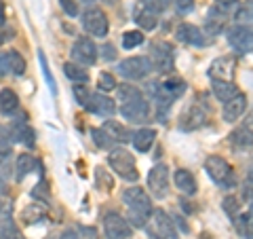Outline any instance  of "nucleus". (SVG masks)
<instances>
[{"label": "nucleus", "mask_w": 253, "mask_h": 239, "mask_svg": "<svg viewBox=\"0 0 253 239\" xmlns=\"http://www.w3.org/2000/svg\"><path fill=\"white\" fill-rule=\"evenodd\" d=\"M116 89H118V100L123 102L121 115L129 123H146L150 117V104L144 98V93L133 85H116Z\"/></svg>", "instance_id": "obj_1"}, {"label": "nucleus", "mask_w": 253, "mask_h": 239, "mask_svg": "<svg viewBox=\"0 0 253 239\" xmlns=\"http://www.w3.org/2000/svg\"><path fill=\"white\" fill-rule=\"evenodd\" d=\"M123 201L129 210V216L126 220L135 227H146L148 216L152 214V201H150V195L144 188L139 186H131L123 193Z\"/></svg>", "instance_id": "obj_2"}, {"label": "nucleus", "mask_w": 253, "mask_h": 239, "mask_svg": "<svg viewBox=\"0 0 253 239\" xmlns=\"http://www.w3.org/2000/svg\"><path fill=\"white\" fill-rule=\"evenodd\" d=\"M146 231L152 239H177L175 222L163 210H152L146 222Z\"/></svg>", "instance_id": "obj_3"}, {"label": "nucleus", "mask_w": 253, "mask_h": 239, "mask_svg": "<svg viewBox=\"0 0 253 239\" xmlns=\"http://www.w3.org/2000/svg\"><path fill=\"white\" fill-rule=\"evenodd\" d=\"M150 66L158 74H171L175 68V51L173 47L165 41H156L150 47Z\"/></svg>", "instance_id": "obj_4"}, {"label": "nucleus", "mask_w": 253, "mask_h": 239, "mask_svg": "<svg viewBox=\"0 0 253 239\" xmlns=\"http://www.w3.org/2000/svg\"><path fill=\"white\" fill-rule=\"evenodd\" d=\"M108 165H110V170H114L118 176H121L123 180H126V182H135V180L139 178L135 159H133L131 153H126L125 148L110 150V155H108Z\"/></svg>", "instance_id": "obj_5"}, {"label": "nucleus", "mask_w": 253, "mask_h": 239, "mask_svg": "<svg viewBox=\"0 0 253 239\" xmlns=\"http://www.w3.org/2000/svg\"><path fill=\"white\" fill-rule=\"evenodd\" d=\"M205 170H207V176L215 182L217 186L221 188H232L234 186V172H232V165L226 161L224 157H217V155H211L207 157L205 161Z\"/></svg>", "instance_id": "obj_6"}, {"label": "nucleus", "mask_w": 253, "mask_h": 239, "mask_svg": "<svg viewBox=\"0 0 253 239\" xmlns=\"http://www.w3.org/2000/svg\"><path fill=\"white\" fill-rule=\"evenodd\" d=\"M104 231L106 239H129L133 235L131 222L123 218L118 212H108L104 216Z\"/></svg>", "instance_id": "obj_7"}, {"label": "nucleus", "mask_w": 253, "mask_h": 239, "mask_svg": "<svg viewBox=\"0 0 253 239\" xmlns=\"http://www.w3.org/2000/svg\"><path fill=\"white\" fill-rule=\"evenodd\" d=\"M83 28L89 32V34L97 36V38H104L108 34V17L106 13L97 9V6H89L83 15Z\"/></svg>", "instance_id": "obj_8"}, {"label": "nucleus", "mask_w": 253, "mask_h": 239, "mask_svg": "<svg viewBox=\"0 0 253 239\" xmlns=\"http://www.w3.org/2000/svg\"><path fill=\"white\" fill-rule=\"evenodd\" d=\"M150 70H152V66H150L148 58H126L125 61L118 63V72L129 81H141L150 74Z\"/></svg>", "instance_id": "obj_9"}, {"label": "nucleus", "mask_w": 253, "mask_h": 239, "mask_svg": "<svg viewBox=\"0 0 253 239\" xmlns=\"http://www.w3.org/2000/svg\"><path fill=\"white\" fill-rule=\"evenodd\" d=\"M226 38H228V45H230L234 51H239V53L253 51V30L251 28H245V26L236 23V26L228 28Z\"/></svg>", "instance_id": "obj_10"}, {"label": "nucleus", "mask_w": 253, "mask_h": 239, "mask_svg": "<svg viewBox=\"0 0 253 239\" xmlns=\"http://www.w3.org/2000/svg\"><path fill=\"white\" fill-rule=\"evenodd\" d=\"M148 188L154 197L163 199L169 193V167L167 165H154L148 174Z\"/></svg>", "instance_id": "obj_11"}, {"label": "nucleus", "mask_w": 253, "mask_h": 239, "mask_svg": "<svg viewBox=\"0 0 253 239\" xmlns=\"http://www.w3.org/2000/svg\"><path fill=\"white\" fill-rule=\"evenodd\" d=\"M234 72H236V60L232 55H224V58L213 60L207 70L209 78H213V81H228V83H232Z\"/></svg>", "instance_id": "obj_12"}, {"label": "nucleus", "mask_w": 253, "mask_h": 239, "mask_svg": "<svg viewBox=\"0 0 253 239\" xmlns=\"http://www.w3.org/2000/svg\"><path fill=\"white\" fill-rule=\"evenodd\" d=\"M72 60L76 63H83V66H93L95 61H97V47H95V43L91 41V38H78V41L72 45Z\"/></svg>", "instance_id": "obj_13"}, {"label": "nucleus", "mask_w": 253, "mask_h": 239, "mask_svg": "<svg viewBox=\"0 0 253 239\" xmlns=\"http://www.w3.org/2000/svg\"><path fill=\"white\" fill-rule=\"evenodd\" d=\"M205 123H207V113H205V108L201 104H196V102L190 104L179 117V129H184V131H194V129H199V127H203Z\"/></svg>", "instance_id": "obj_14"}, {"label": "nucleus", "mask_w": 253, "mask_h": 239, "mask_svg": "<svg viewBox=\"0 0 253 239\" xmlns=\"http://www.w3.org/2000/svg\"><path fill=\"white\" fill-rule=\"evenodd\" d=\"M247 110V95L245 93H236L234 98H230L228 102H224V110H221V117H224L226 123H234L245 115Z\"/></svg>", "instance_id": "obj_15"}, {"label": "nucleus", "mask_w": 253, "mask_h": 239, "mask_svg": "<svg viewBox=\"0 0 253 239\" xmlns=\"http://www.w3.org/2000/svg\"><path fill=\"white\" fill-rule=\"evenodd\" d=\"M23 72H26V60L21 58V53L9 51V53L0 55V74L21 76Z\"/></svg>", "instance_id": "obj_16"}, {"label": "nucleus", "mask_w": 253, "mask_h": 239, "mask_svg": "<svg viewBox=\"0 0 253 239\" xmlns=\"http://www.w3.org/2000/svg\"><path fill=\"white\" fill-rule=\"evenodd\" d=\"M11 138L15 142H21V144H26L28 148H32L36 144V135H34V129L26 123V117H19L15 119L13 125H11Z\"/></svg>", "instance_id": "obj_17"}, {"label": "nucleus", "mask_w": 253, "mask_h": 239, "mask_svg": "<svg viewBox=\"0 0 253 239\" xmlns=\"http://www.w3.org/2000/svg\"><path fill=\"white\" fill-rule=\"evenodd\" d=\"M175 34H177V41H181L184 45H190V47H203L205 45V34L201 32V28L194 26V23H179Z\"/></svg>", "instance_id": "obj_18"}, {"label": "nucleus", "mask_w": 253, "mask_h": 239, "mask_svg": "<svg viewBox=\"0 0 253 239\" xmlns=\"http://www.w3.org/2000/svg\"><path fill=\"white\" fill-rule=\"evenodd\" d=\"M86 110L93 115H99V117H112L116 113V104H114V100H110L101 93H91Z\"/></svg>", "instance_id": "obj_19"}, {"label": "nucleus", "mask_w": 253, "mask_h": 239, "mask_svg": "<svg viewBox=\"0 0 253 239\" xmlns=\"http://www.w3.org/2000/svg\"><path fill=\"white\" fill-rule=\"evenodd\" d=\"M101 129H104L108 138L112 140V142H116V144H125V142H126V140H131V135H133V133H129V129H126L123 123L112 121V119L101 125Z\"/></svg>", "instance_id": "obj_20"}, {"label": "nucleus", "mask_w": 253, "mask_h": 239, "mask_svg": "<svg viewBox=\"0 0 253 239\" xmlns=\"http://www.w3.org/2000/svg\"><path fill=\"white\" fill-rule=\"evenodd\" d=\"M156 15H158V13L146 9L144 4H137L135 11H133V19H135V23H137L141 30L150 32V30H154V28L158 26V17H156Z\"/></svg>", "instance_id": "obj_21"}, {"label": "nucleus", "mask_w": 253, "mask_h": 239, "mask_svg": "<svg viewBox=\"0 0 253 239\" xmlns=\"http://www.w3.org/2000/svg\"><path fill=\"white\" fill-rule=\"evenodd\" d=\"M156 140V131L150 129V127H144V129H137L135 133L131 135V142L133 146H135V150H139V153H148L150 148H152Z\"/></svg>", "instance_id": "obj_22"}, {"label": "nucleus", "mask_w": 253, "mask_h": 239, "mask_svg": "<svg viewBox=\"0 0 253 239\" xmlns=\"http://www.w3.org/2000/svg\"><path fill=\"white\" fill-rule=\"evenodd\" d=\"M173 180H175V186L177 190H181L184 195H194L196 193V178H194V174L192 172H188V170H177L175 172V176H173Z\"/></svg>", "instance_id": "obj_23"}, {"label": "nucleus", "mask_w": 253, "mask_h": 239, "mask_svg": "<svg viewBox=\"0 0 253 239\" xmlns=\"http://www.w3.org/2000/svg\"><path fill=\"white\" fill-rule=\"evenodd\" d=\"M36 167H41V163L36 161V157H32L30 153L19 155V157H17V165H15V170H17V172H15V178L21 182L30 172H34Z\"/></svg>", "instance_id": "obj_24"}, {"label": "nucleus", "mask_w": 253, "mask_h": 239, "mask_svg": "<svg viewBox=\"0 0 253 239\" xmlns=\"http://www.w3.org/2000/svg\"><path fill=\"white\" fill-rule=\"evenodd\" d=\"M17 108H19L17 93H15L13 89H2V91H0V113H2L4 117H9Z\"/></svg>", "instance_id": "obj_25"}, {"label": "nucleus", "mask_w": 253, "mask_h": 239, "mask_svg": "<svg viewBox=\"0 0 253 239\" xmlns=\"http://www.w3.org/2000/svg\"><path fill=\"white\" fill-rule=\"evenodd\" d=\"M213 93L219 102H228L230 98H234L239 89H236L234 83H228V81H213Z\"/></svg>", "instance_id": "obj_26"}, {"label": "nucleus", "mask_w": 253, "mask_h": 239, "mask_svg": "<svg viewBox=\"0 0 253 239\" xmlns=\"http://www.w3.org/2000/svg\"><path fill=\"white\" fill-rule=\"evenodd\" d=\"M63 72H66V76L70 78V81H74V83H86L89 81V72H86L84 68L78 66L76 61L63 63Z\"/></svg>", "instance_id": "obj_27"}, {"label": "nucleus", "mask_w": 253, "mask_h": 239, "mask_svg": "<svg viewBox=\"0 0 253 239\" xmlns=\"http://www.w3.org/2000/svg\"><path fill=\"white\" fill-rule=\"evenodd\" d=\"M230 140H232V144L239 148V150H243V148H251V146H253V133L247 129V127H241V129L232 131Z\"/></svg>", "instance_id": "obj_28"}, {"label": "nucleus", "mask_w": 253, "mask_h": 239, "mask_svg": "<svg viewBox=\"0 0 253 239\" xmlns=\"http://www.w3.org/2000/svg\"><path fill=\"white\" fill-rule=\"evenodd\" d=\"M234 19L239 26H245V28H251L253 30V0H247L239 11L234 13Z\"/></svg>", "instance_id": "obj_29"}, {"label": "nucleus", "mask_w": 253, "mask_h": 239, "mask_svg": "<svg viewBox=\"0 0 253 239\" xmlns=\"http://www.w3.org/2000/svg\"><path fill=\"white\" fill-rule=\"evenodd\" d=\"M163 89L167 91L173 100H175V98H179V95H184L186 81H184V78H179V76H171V78H167V81L163 83Z\"/></svg>", "instance_id": "obj_30"}, {"label": "nucleus", "mask_w": 253, "mask_h": 239, "mask_svg": "<svg viewBox=\"0 0 253 239\" xmlns=\"http://www.w3.org/2000/svg\"><path fill=\"white\" fill-rule=\"evenodd\" d=\"M44 216V208H42V203H30L26 210L21 212V218L23 222H28V225H32V222H38V220H42Z\"/></svg>", "instance_id": "obj_31"}, {"label": "nucleus", "mask_w": 253, "mask_h": 239, "mask_svg": "<svg viewBox=\"0 0 253 239\" xmlns=\"http://www.w3.org/2000/svg\"><path fill=\"white\" fill-rule=\"evenodd\" d=\"M0 239H21L19 229L11 218H4L0 222Z\"/></svg>", "instance_id": "obj_32"}, {"label": "nucleus", "mask_w": 253, "mask_h": 239, "mask_svg": "<svg viewBox=\"0 0 253 239\" xmlns=\"http://www.w3.org/2000/svg\"><path fill=\"white\" fill-rule=\"evenodd\" d=\"M141 43H144V34L137 30H131V32H125L123 34V47L125 49H135V47H139Z\"/></svg>", "instance_id": "obj_33"}, {"label": "nucleus", "mask_w": 253, "mask_h": 239, "mask_svg": "<svg viewBox=\"0 0 253 239\" xmlns=\"http://www.w3.org/2000/svg\"><path fill=\"white\" fill-rule=\"evenodd\" d=\"M95 176H97V186L101 188V190H112L114 188V180H112V176H110V174L104 170V167H97V170H95Z\"/></svg>", "instance_id": "obj_34"}, {"label": "nucleus", "mask_w": 253, "mask_h": 239, "mask_svg": "<svg viewBox=\"0 0 253 239\" xmlns=\"http://www.w3.org/2000/svg\"><path fill=\"white\" fill-rule=\"evenodd\" d=\"M11 142H13L11 131L4 125H0V157L11 155Z\"/></svg>", "instance_id": "obj_35"}, {"label": "nucleus", "mask_w": 253, "mask_h": 239, "mask_svg": "<svg viewBox=\"0 0 253 239\" xmlns=\"http://www.w3.org/2000/svg\"><path fill=\"white\" fill-rule=\"evenodd\" d=\"M38 61H41V66H42V74H44V78H46V85H49V89H51V93L55 95V78H53V74H51V70H49V63H46V55L42 53V51H38Z\"/></svg>", "instance_id": "obj_36"}, {"label": "nucleus", "mask_w": 253, "mask_h": 239, "mask_svg": "<svg viewBox=\"0 0 253 239\" xmlns=\"http://www.w3.org/2000/svg\"><path fill=\"white\" fill-rule=\"evenodd\" d=\"M116 78L110 74V72H101L99 78H97V87H99V91H112L116 89Z\"/></svg>", "instance_id": "obj_37"}, {"label": "nucleus", "mask_w": 253, "mask_h": 239, "mask_svg": "<svg viewBox=\"0 0 253 239\" xmlns=\"http://www.w3.org/2000/svg\"><path fill=\"white\" fill-rule=\"evenodd\" d=\"M224 212L234 220V218L241 214V203H239V199H236V197H226V199H224Z\"/></svg>", "instance_id": "obj_38"}, {"label": "nucleus", "mask_w": 253, "mask_h": 239, "mask_svg": "<svg viewBox=\"0 0 253 239\" xmlns=\"http://www.w3.org/2000/svg\"><path fill=\"white\" fill-rule=\"evenodd\" d=\"M91 135H93V142H95V144H97L99 148H110V146L114 144V142L108 138L106 131L101 129V127H99V129H93V131H91Z\"/></svg>", "instance_id": "obj_39"}, {"label": "nucleus", "mask_w": 253, "mask_h": 239, "mask_svg": "<svg viewBox=\"0 0 253 239\" xmlns=\"http://www.w3.org/2000/svg\"><path fill=\"white\" fill-rule=\"evenodd\" d=\"M74 95H76L78 104H81L83 108H86V104H89V98H91V91L86 89L84 85H74Z\"/></svg>", "instance_id": "obj_40"}, {"label": "nucleus", "mask_w": 253, "mask_h": 239, "mask_svg": "<svg viewBox=\"0 0 253 239\" xmlns=\"http://www.w3.org/2000/svg\"><path fill=\"white\" fill-rule=\"evenodd\" d=\"M139 4H144L146 9L154 11V13H163L169 6V0H139Z\"/></svg>", "instance_id": "obj_41"}, {"label": "nucleus", "mask_w": 253, "mask_h": 239, "mask_svg": "<svg viewBox=\"0 0 253 239\" xmlns=\"http://www.w3.org/2000/svg\"><path fill=\"white\" fill-rule=\"evenodd\" d=\"M61 9L66 11V15H70V17H76L78 15V2L76 0H59Z\"/></svg>", "instance_id": "obj_42"}, {"label": "nucleus", "mask_w": 253, "mask_h": 239, "mask_svg": "<svg viewBox=\"0 0 253 239\" xmlns=\"http://www.w3.org/2000/svg\"><path fill=\"white\" fill-rule=\"evenodd\" d=\"M175 6L179 13H190L194 9V0H175Z\"/></svg>", "instance_id": "obj_43"}, {"label": "nucleus", "mask_w": 253, "mask_h": 239, "mask_svg": "<svg viewBox=\"0 0 253 239\" xmlns=\"http://www.w3.org/2000/svg\"><path fill=\"white\" fill-rule=\"evenodd\" d=\"M101 51H104V60H106V61L116 60V49H114L112 45H104V49H101Z\"/></svg>", "instance_id": "obj_44"}, {"label": "nucleus", "mask_w": 253, "mask_h": 239, "mask_svg": "<svg viewBox=\"0 0 253 239\" xmlns=\"http://www.w3.org/2000/svg\"><path fill=\"white\" fill-rule=\"evenodd\" d=\"M78 231L84 235V239H95V235H97V233H95V229H91V227H81Z\"/></svg>", "instance_id": "obj_45"}, {"label": "nucleus", "mask_w": 253, "mask_h": 239, "mask_svg": "<svg viewBox=\"0 0 253 239\" xmlns=\"http://www.w3.org/2000/svg\"><path fill=\"white\" fill-rule=\"evenodd\" d=\"M59 239H78V233L72 229H68V231H63V233L59 235Z\"/></svg>", "instance_id": "obj_46"}, {"label": "nucleus", "mask_w": 253, "mask_h": 239, "mask_svg": "<svg viewBox=\"0 0 253 239\" xmlns=\"http://www.w3.org/2000/svg\"><path fill=\"white\" fill-rule=\"evenodd\" d=\"M247 182H249L251 188H253V159H251L249 165H247Z\"/></svg>", "instance_id": "obj_47"}, {"label": "nucleus", "mask_w": 253, "mask_h": 239, "mask_svg": "<svg viewBox=\"0 0 253 239\" xmlns=\"http://www.w3.org/2000/svg\"><path fill=\"white\" fill-rule=\"evenodd\" d=\"M245 127H247V129L253 133V113H249L247 119H245Z\"/></svg>", "instance_id": "obj_48"}, {"label": "nucleus", "mask_w": 253, "mask_h": 239, "mask_svg": "<svg viewBox=\"0 0 253 239\" xmlns=\"http://www.w3.org/2000/svg\"><path fill=\"white\" fill-rule=\"evenodd\" d=\"M2 26H4V2L0 0V30H2Z\"/></svg>", "instance_id": "obj_49"}, {"label": "nucleus", "mask_w": 253, "mask_h": 239, "mask_svg": "<svg viewBox=\"0 0 253 239\" xmlns=\"http://www.w3.org/2000/svg\"><path fill=\"white\" fill-rule=\"evenodd\" d=\"M236 2H239V0H217V4H224V6H232Z\"/></svg>", "instance_id": "obj_50"}, {"label": "nucleus", "mask_w": 253, "mask_h": 239, "mask_svg": "<svg viewBox=\"0 0 253 239\" xmlns=\"http://www.w3.org/2000/svg\"><path fill=\"white\" fill-rule=\"evenodd\" d=\"M247 216H249V220L253 222V201H251V205H249V210H247Z\"/></svg>", "instance_id": "obj_51"}, {"label": "nucleus", "mask_w": 253, "mask_h": 239, "mask_svg": "<svg viewBox=\"0 0 253 239\" xmlns=\"http://www.w3.org/2000/svg\"><path fill=\"white\" fill-rule=\"evenodd\" d=\"M6 41V34H4V32L2 30H0V47H2V43Z\"/></svg>", "instance_id": "obj_52"}, {"label": "nucleus", "mask_w": 253, "mask_h": 239, "mask_svg": "<svg viewBox=\"0 0 253 239\" xmlns=\"http://www.w3.org/2000/svg\"><path fill=\"white\" fill-rule=\"evenodd\" d=\"M0 210H2V199H0Z\"/></svg>", "instance_id": "obj_53"}, {"label": "nucleus", "mask_w": 253, "mask_h": 239, "mask_svg": "<svg viewBox=\"0 0 253 239\" xmlns=\"http://www.w3.org/2000/svg\"><path fill=\"white\" fill-rule=\"evenodd\" d=\"M86 2H91V0H86Z\"/></svg>", "instance_id": "obj_54"}, {"label": "nucleus", "mask_w": 253, "mask_h": 239, "mask_svg": "<svg viewBox=\"0 0 253 239\" xmlns=\"http://www.w3.org/2000/svg\"><path fill=\"white\" fill-rule=\"evenodd\" d=\"M249 239H253V237H249Z\"/></svg>", "instance_id": "obj_55"}]
</instances>
